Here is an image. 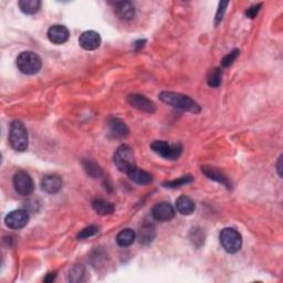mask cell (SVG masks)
I'll return each instance as SVG.
<instances>
[{
	"mask_svg": "<svg viewBox=\"0 0 283 283\" xmlns=\"http://www.w3.org/2000/svg\"><path fill=\"white\" fill-rule=\"evenodd\" d=\"M158 98L165 104L171 105V107L177 109H180V111L195 114H198L200 112L199 104L195 102L192 98H189V96L185 94H181V93L165 91L159 93Z\"/></svg>",
	"mask_w": 283,
	"mask_h": 283,
	"instance_id": "cell-1",
	"label": "cell"
},
{
	"mask_svg": "<svg viewBox=\"0 0 283 283\" xmlns=\"http://www.w3.org/2000/svg\"><path fill=\"white\" fill-rule=\"evenodd\" d=\"M9 144L16 152H24L28 149L29 138L24 124L21 121L16 120L10 125Z\"/></svg>",
	"mask_w": 283,
	"mask_h": 283,
	"instance_id": "cell-2",
	"label": "cell"
},
{
	"mask_svg": "<svg viewBox=\"0 0 283 283\" xmlns=\"http://www.w3.org/2000/svg\"><path fill=\"white\" fill-rule=\"evenodd\" d=\"M17 66H18L21 73L33 75L41 70L42 61L37 53L32 51H24L21 52L17 58Z\"/></svg>",
	"mask_w": 283,
	"mask_h": 283,
	"instance_id": "cell-3",
	"label": "cell"
},
{
	"mask_svg": "<svg viewBox=\"0 0 283 283\" xmlns=\"http://www.w3.org/2000/svg\"><path fill=\"white\" fill-rule=\"evenodd\" d=\"M113 160L119 171L125 173V174H129L131 171L136 167L133 150L129 145H121L114 153Z\"/></svg>",
	"mask_w": 283,
	"mask_h": 283,
	"instance_id": "cell-4",
	"label": "cell"
},
{
	"mask_svg": "<svg viewBox=\"0 0 283 283\" xmlns=\"http://www.w3.org/2000/svg\"><path fill=\"white\" fill-rule=\"evenodd\" d=\"M219 240L222 248L228 253L238 252L242 246V237L234 228H225L219 235Z\"/></svg>",
	"mask_w": 283,
	"mask_h": 283,
	"instance_id": "cell-5",
	"label": "cell"
},
{
	"mask_svg": "<svg viewBox=\"0 0 283 283\" xmlns=\"http://www.w3.org/2000/svg\"><path fill=\"white\" fill-rule=\"evenodd\" d=\"M151 149L156 154L170 160L177 159L183 153V146L180 144H170L166 141H155L151 144Z\"/></svg>",
	"mask_w": 283,
	"mask_h": 283,
	"instance_id": "cell-6",
	"label": "cell"
},
{
	"mask_svg": "<svg viewBox=\"0 0 283 283\" xmlns=\"http://www.w3.org/2000/svg\"><path fill=\"white\" fill-rule=\"evenodd\" d=\"M14 187L15 191L21 196H29L33 193L35 184L31 176L24 171L17 172L14 176Z\"/></svg>",
	"mask_w": 283,
	"mask_h": 283,
	"instance_id": "cell-7",
	"label": "cell"
},
{
	"mask_svg": "<svg viewBox=\"0 0 283 283\" xmlns=\"http://www.w3.org/2000/svg\"><path fill=\"white\" fill-rule=\"evenodd\" d=\"M29 221V214L27 210L24 209H17L11 211L6 216L5 223L8 228L10 229L18 230L21 228L26 227Z\"/></svg>",
	"mask_w": 283,
	"mask_h": 283,
	"instance_id": "cell-8",
	"label": "cell"
},
{
	"mask_svg": "<svg viewBox=\"0 0 283 283\" xmlns=\"http://www.w3.org/2000/svg\"><path fill=\"white\" fill-rule=\"evenodd\" d=\"M175 209L170 202L162 201L152 208V216L157 221H170L175 217Z\"/></svg>",
	"mask_w": 283,
	"mask_h": 283,
	"instance_id": "cell-9",
	"label": "cell"
},
{
	"mask_svg": "<svg viewBox=\"0 0 283 283\" xmlns=\"http://www.w3.org/2000/svg\"><path fill=\"white\" fill-rule=\"evenodd\" d=\"M128 103L131 107L138 109V111L145 112V113H154L156 111V105L151 101L150 99H147L146 96L141 95V94H131L128 96Z\"/></svg>",
	"mask_w": 283,
	"mask_h": 283,
	"instance_id": "cell-10",
	"label": "cell"
},
{
	"mask_svg": "<svg viewBox=\"0 0 283 283\" xmlns=\"http://www.w3.org/2000/svg\"><path fill=\"white\" fill-rule=\"evenodd\" d=\"M70 32L67 28L62 26V24H54L51 26L48 30L49 40L54 44H63L69 40Z\"/></svg>",
	"mask_w": 283,
	"mask_h": 283,
	"instance_id": "cell-11",
	"label": "cell"
},
{
	"mask_svg": "<svg viewBox=\"0 0 283 283\" xmlns=\"http://www.w3.org/2000/svg\"><path fill=\"white\" fill-rule=\"evenodd\" d=\"M79 44L84 50L92 51V50L98 49L101 45V37L98 32L95 31H86L80 36Z\"/></svg>",
	"mask_w": 283,
	"mask_h": 283,
	"instance_id": "cell-12",
	"label": "cell"
},
{
	"mask_svg": "<svg viewBox=\"0 0 283 283\" xmlns=\"http://www.w3.org/2000/svg\"><path fill=\"white\" fill-rule=\"evenodd\" d=\"M42 191L46 194H57L62 188V179L58 175H45L41 180Z\"/></svg>",
	"mask_w": 283,
	"mask_h": 283,
	"instance_id": "cell-13",
	"label": "cell"
},
{
	"mask_svg": "<svg viewBox=\"0 0 283 283\" xmlns=\"http://www.w3.org/2000/svg\"><path fill=\"white\" fill-rule=\"evenodd\" d=\"M113 5H114L115 14L121 20L130 21L135 17V7L132 2L121 1V2L113 3Z\"/></svg>",
	"mask_w": 283,
	"mask_h": 283,
	"instance_id": "cell-14",
	"label": "cell"
},
{
	"mask_svg": "<svg viewBox=\"0 0 283 283\" xmlns=\"http://www.w3.org/2000/svg\"><path fill=\"white\" fill-rule=\"evenodd\" d=\"M109 134L115 138H124L129 135V128L123 121L116 117H112L108 122Z\"/></svg>",
	"mask_w": 283,
	"mask_h": 283,
	"instance_id": "cell-15",
	"label": "cell"
},
{
	"mask_svg": "<svg viewBox=\"0 0 283 283\" xmlns=\"http://www.w3.org/2000/svg\"><path fill=\"white\" fill-rule=\"evenodd\" d=\"M176 209L179 214L188 216L195 210V202L193 201L192 198L187 196H180L176 199Z\"/></svg>",
	"mask_w": 283,
	"mask_h": 283,
	"instance_id": "cell-16",
	"label": "cell"
},
{
	"mask_svg": "<svg viewBox=\"0 0 283 283\" xmlns=\"http://www.w3.org/2000/svg\"><path fill=\"white\" fill-rule=\"evenodd\" d=\"M92 207L94 211L100 216H108V215H111L114 213V210H115V207L112 204V202H109L108 200H104V199H94L92 201Z\"/></svg>",
	"mask_w": 283,
	"mask_h": 283,
	"instance_id": "cell-17",
	"label": "cell"
},
{
	"mask_svg": "<svg viewBox=\"0 0 283 283\" xmlns=\"http://www.w3.org/2000/svg\"><path fill=\"white\" fill-rule=\"evenodd\" d=\"M128 175L131 180H133L134 183L139 185H147L152 183V180H153V176H152L150 173L139 170L137 167H135L134 170L131 171Z\"/></svg>",
	"mask_w": 283,
	"mask_h": 283,
	"instance_id": "cell-18",
	"label": "cell"
},
{
	"mask_svg": "<svg viewBox=\"0 0 283 283\" xmlns=\"http://www.w3.org/2000/svg\"><path fill=\"white\" fill-rule=\"evenodd\" d=\"M18 6L23 14L35 15L40 10L41 1H39V0H20Z\"/></svg>",
	"mask_w": 283,
	"mask_h": 283,
	"instance_id": "cell-19",
	"label": "cell"
},
{
	"mask_svg": "<svg viewBox=\"0 0 283 283\" xmlns=\"http://www.w3.org/2000/svg\"><path fill=\"white\" fill-rule=\"evenodd\" d=\"M202 173L208 177V178L213 179V180H216L218 183H220L222 185L227 186V187H229V181H228L227 177L220 173L219 171H217L216 168L214 167H207V166H202Z\"/></svg>",
	"mask_w": 283,
	"mask_h": 283,
	"instance_id": "cell-20",
	"label": "cell"
},
{
	"mask_svg": "<svg viewBox=\"0 0 283 283\" xmlns=\"http://www.w3.org/2000/svg\"><path fill=\"white\" fill-rule=\"evenodd\" d=\"M136 239V234L132 229H124L116 236V242L121 247H129Z\"/></svg>",
	"mask_w": 283,
	"mask_h": 283,
	"instance_id": "cell-21",
	"label": "cell"
},
{
	"mask_svg": "<svg viewBox=\"0 0 283 283\" xmlns=\"http://www.w3.org/2000/svg\"><path fill=\"white\" fill-rule=\"evenodd\" d=\"M83 167L84 170H86L87 174L93 177V178H98V177L102 175V168H101L95 162H93V160L90 159L84 160Z\"/></svg>",
	"mask_w": 283,
	"mask_h": 283,
	"instance_id": "cell-22",
	"label": "cell"
},
{
	"mask_svg": "<svg viewBox=\"0 0 283 283\" xmlns=\"http://www.w3.org/2000/svg\"><path fill=\"white\" fill-rule=\"evenodd\" d=\"M221 78H222V71L219 67H215V69L210 70L207 77V83L211 87H218L221 84Z\"/></svg>",
	"mask_w": 283,
	"mask_h": 283,
	"instance_id": "cell-23",
	"label": "cell"
},
{
	"mask_svg": "<svg viewBox=\"0 0 283 283\" xmlns=\"http://www.w3.org/2000/svg\"><path fill=\"white\" fill-rule=\"evenodd\" d=\"M193 180H194L193 176L186 175V176L180 177V178L178 179L166 181V183H164L163 185H164V187H167V188H178V187H181V186L192 183Z\"/></svg>",
	"mask_w": 283,
	"mask_h": 283,
	"instance_id": "cell-24",
	"label": "cell"
},
{
	"mask_svg": "<svg viewBox=\"0 0 283 283\" xmlns=\"http://www.w3.org/2000/svg\"><path fill=\"white\" fill-rule=\"evenodd\" d=\"M154 238V228L153 226L147 225L144 226L141 229V232H139V241L144 242V243H149Z\"/></svg>",
	"mask_w": 283,
	"mask_h": 283,
	"instance_id": "cell-25",
	"label": "cell"
},
{
	"mask_svg": "<svg viewBox=\"0 0 283 283\" xmlns=\"http://www.w3.org/2000/svg\"><path fill=\"white\" fill-rule=\"evenodd\" d=\"M84 273H86V270H84V268L82 267L81 264L75 265V267L70 271L69 281H72V282L82 281V278L84 276Z\"/></svg>",
	"mask_w": 283,
	"mask_h": 283,
	"instance_id": "cell-26",
	"label": "cell"
},
{
	"mask_svg": "<svg viewBox=\"0 0 283 283\" xmlns=\"http://www.w3.org/2000/svg\"><path fill=\"white\" fill-rule=\"evenodd\" d=\"M99 232V227L98 226H88L87 228H84L83 230L79 232L78 235V239L79 240H83V239H87L90 237H93Z\"/></svg>",
	"mask_w": 283,
	"mask_h": 283,
	"instance_id": "cell-27",
	"label": "cell"
},
{
	"mask_svg": "<svg viewBox=\"0 0 283 283\" xmlns=\"http://www.w3.org/2000/svg\"><path fill=\"white\" fill-rule=\"evenodd\" d=\"M239 54H240V50L239 49H235V50H232V51L230 53H228L227 56L223 57V59L221 60V65L223 67H228V66H230L232 63H234L236 61V59H237L239 57Z\"/></svg>",
	"mask_w": 283,
	"mask_h": 283,
	"instance_id": "cell-28",
	"label": "cell"
},
{
	"mask_svg": "<svg viewBox=\"0 0 283 283\" xmlns=\"http://www.w3.org/2000/svg\"><path fill=\"white\" fill-rule=\"evenodd\" d=\"M228 5H229V2L228 1H221L220 3H219V8H218V11H217V15H216V24H218L222 20L223 14H225L226 8Z\"/></svg>",
	"mask_w": 283,
	"mask_h": 283,
	"instance_id": "cell-29",
	"label": "cell"
},
{
	"mask_svg": "<svg viewBox=\"0 0 283 283\" xmlns=\"http://www.w3.org/2000/svg\"><path fill=\"white\" fill-rule=\"evenodd\" d=\"M261 7H262V3H258V5H255V6L250 7V8H249V9L246 11V16L248 17V18L253 19L258 14H259Z\"/></svg>",
	"mask_w": 283,
	"mask_h": 283,
	"instance_id": "cell-30",
	"label": "cell"
},
{
	"mask_svg": "<svg viewBox=\"0 0 283 283\" xmlns=\"http://www.w3.org/2000/svg\"><path fill=\"white\" fill-rule=\"evenodd\" d=\"M56 277H57V272H50L46 274V277L44 278V282H48V283L52 282L54 279H56Z\"/></svg>",
	"mask_w": 283,
	"mask_h": 283,
	"instance_id": "cell-31",
	"label": "cell"
},
{
	"mask_svg": "<svg viewBox=\"0 0 283 283\" xmlns=\"http://www.w3.org/2000/svg\"><path fill=\"white\" fill-rule=\"evenodd\" d=\"M281 158L282 157L279 158V162H278V172H279V175L280 176H282V174H281Z\"/></svg>",
	"mask_w": 283,
	"mask_h": 283,
	"instance_id": "cell-32",
	"label": "cell"
}]
</instances>
